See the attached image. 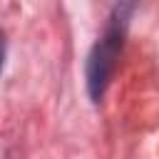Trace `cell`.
<instances>
[{
	"label": "cell",
	"instance_id": "1",
	"mask_svg": "<svg viewBox=\"0 0 159 159\" xmlns=\"http://www.w3.org/2000/svg\"><path fill=\"white\" fill-rule=\"evenodd\" d=\"M132 7L129 5H117L114 7V17L109 20L104 35L99 37V42L92 47L89 60H87V89L92 102H99V97L104 94L114 70H117V60L122 52V42H124V30H127V12Z\"/></svg>",
	"mask_w": 159,
	"mask_h": 159
},
{
	"label": "cell",
	"instance_id": "2",
	"mask_svg": "<svg viewBox=\"0 0 159 159\" xmlns=\"http://www.w3.org/2000/svg\"><path fill=\"white\" fill-rule=\"evenodd\" d=\"M2 62H5V35L0 32V70H2Z\"/></svg>",
	"mask_w": 159,
	"mask_h": 159
}]
</instances>
